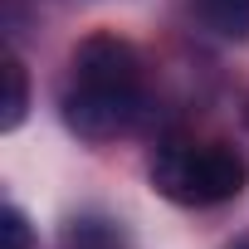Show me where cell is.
Segmentation results:
<instances>
[{
    "label": "cell",
    "instance_id": "3",
    "mask_svg": "<svg viewBox=\"0 0 249 249\" xmlns=\"http://www.w3.org/2000/svg\"><path fill=\"white\" fill-rule=\"evenodd\" d=\"M0 78H5V98H0V127L15 132L20 122H25V112H30V73H25V64L10 54L5 69H0Z\"/></svg>",
    "mask_w": 249,
    "mask_h": 249
},
{
    "label": "cell",
    "instance_id": "2",
    "mask_svg": "<svg viewBox=\"0 0 249 249\" xmlns=\"http://www.w3.org/2000/svg\"><path fill=\"white\" fill-rule=\"evenodd\" d=\"M152 186L176 205H225L249 186V166L225 142H166L157 147Z\"/></svg>",
    "mask_w": 249,
    "mask_h": 249
},
{
    "label": "cell",
    "instance_id": "1",
    "mask_svg": "<svg viewBox=\"0 0 249 249\" xmlns=\"http://www.w3.org/2000/svg\"><path fill=\"white\" fill-rule=\"evenodd\" d=\"M142 112V59L127 39L107 30L73 49V73L64 88V122L83 142H107L127 132Z\"/></svg>",
    "mask_w": 249,
    "mask_h": 249
},
{
    "label": "cell",
    "instance_id": "5",
    "mask_svg": "<svg viewBox=\"0 0 249 249\" xmlns=\"http://www.w3.org/2000/svg\"><path fill=\"white\" fill-rule=\"evenodd\" d=\"M0 249H30V220L20 205L0 210Z\"/></svg>",
    "mask_w": 249,
    "mask_h": 249
},
{
    "label": "cell",
    "instance_id": "4",
    "mask_svg": "<svg viewBox=\"0 0 249 249\" xmlns=\"http://www.w3.org/2000/svg\"><path fill=\"white\" fill-rule=\"evenodd\" d=\"M200 20L220 39H244L249 35V0H200Z\"/></svg>",
    "mask_w": 249,
    "mask_h": 249
}]
</instances>
